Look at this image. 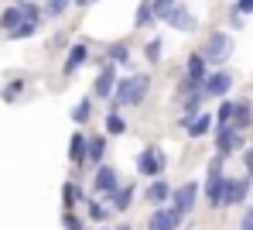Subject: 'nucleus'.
Masks as SVG:
<instances>
[{
	"label": "nucleus",
	"instance_id": "f257e3e1",
	"mask_svg": "<svg viewBox=\"0 0 253 230\" xmlns=\"http://www.w3.org/2000/svg\"><path fill=\"white\" fill-rule=\"evenodd\" d=\"M147 93H151V76L147 72L117 79L113 83V93H110V110H117V107H140L147 100Z\"/></svg>",
	"mask_w": 253,
	"mask_h": 230
},
{
	"label": "nucleus",
	"instance_id": "f03ea898",
	"mask_svg": "<svg viewBox=\"0 0 253 230\" xmlns=\"http://www.w3.org/2000/svg\"><path fill=\"white\" fill-rule=\"evenodd\" d=\"M168 169V158H165V151L158 148V144H147V148H140V155H137V172L140 175H161Z\"/></svg>",
	"mask_w": 253,
	"mask_h": 230
},
{
	"label": "nucleus",
	"instance_id": "7ed1b4c3",
	"mask_svg": "<svg viewBox=\"0 0 253 230\" xmlns=\"http://www.w3.org/2000/svg\"><path fill=\"white\" fill-rule=\"evenodd\" d=\"M229 55H233V38H229L226 31L209 35V42H206V48H202V58H206V62H212V65H222Z\"/></svg>",
	"mask_w": 253,
	"mask_h": 230
},
{
	"label": "nucleus",
	"instance_id": "20e7f679",
	"mask_svg": "<svg viewBox=\"0 0 253 230\" xmlns=\"http://www.w3.org/2000/svg\"><path fill=\"white\" fill-rule=\"evenodd\" d=\"M195 199H199V185L195 182H185L178 189H171V206H174L178 217H188L195 210Z\"/></svg>",
	"mask_w": 253,
	"mask_h": 230
},
{
	"label": "nucleus",
	"instance_id": "39448f33",
	"mask_svg": "<svg viewBox=\"0 0 253 230\" xmlns=\"http://www.w3.org/2000/svg\"><path fill=\"white\" fill-rule=\"evenodd\" d=\"M161 21H165L168 28H174V31H195V24H199V21H195V14H192L185 3H178V0L168 7V14H165Z\"/></svg>",
	"mask_w": 253,
	"mask_h": 230
},
{
	"label": "nucleus",
	"instance_id": "423d86ee",
	"mask_svg": "<svg viewBox=\"0 0 253 230\" xmlns=\"http://www.w3.org/2000/svg\"><path fill=\"white\" fill-rule=\"evenodd\" d=\"M236 148H243V131L233 127V124H219V131H215V151L219 155H233Z\"/></svg>",
	"mask_w": 253,
	"mask_h": 230
},
{
	"label": "nucleus",
	"instance_id": "0eeeda50",
	"mask_svg": "<svg viewBox=\"0 0 253 230\" xmlns=\"http://www.w3.org/2000/svg\"><path fill=\"white\" fill-rule=\"evenodd\" d=\"M117 185H120V175H117V169H110V165H103V162H99V165H96V179H92V189H96V192H103V196L110 199Z\"/></svg>",
	"mask_w": 253,
	"mask_h": 230
},
{
	"label": "nucleus",
	"instance_id": "6e6552de",
	"mask_svg": "<svg viewBox=\"0 0 253 230\" xmlns=\"http://www.w3.org/2000/svg\"><path fill=\"white\" fill-rule=\"evenodd\" d=\"M181 127H185L192 138H202V134H209V127H212V114H202V110L185 114V117H181Z\"/></svg>",
	"mask_w": 253,
	"mask_h": 230
},
{
	"label": "nucleus",
	"instance_id": "1a4fd4ad",
	"mask_svg": "<svg viewBox=\"0 0 253 230\" xmlns=\"http://www.w3.org/2000/svg\"><path fill=\"white\" fill-rule=\"evenodd\" d=\"M229 86H233V76H229L226 69H219V72H212V76H206V79H202L206 96H226V93H229Z\"/></svg>",
	"mask_w": 253,
	"mask_h": 230
},
{
	"label": "nucleus",
	"instance_id": "9d476101",
	"mask_svg": "<svg viewBox=\"0 0 253 230\" xmlns=\"http://www.w3.org/2000/svg\"><path fill=\"white\" fill-rule=\"evenodd\" d=\"M85 62H89V45H85V42H76V45L69 48V55H65V65H62V72H65V76H72L76 69H83Z\"/></svg>",
	"mask_w": 253,
	"mask_h": 230
},
{
	"label": "nucleus",
	"instance_id": "9b49d317",
	"mask_svg": "<svg viewBox=\"0 0 253 230\" xmlns=\"http://www.w3.org/2000/svg\"><path fill=\"white\" fill-rule=\"evenodd\" d=\"M113 83H117V65H113V62H106V65L99 69V76H96V86H92V93H96V96H103V100H110Z\"/></svg>",
	"mask_w": 253,
	"mask_h": 230
},
{
	"label": "nucleus",
	"instance_id": "f8f14e48",
	"mask_svg": "<svg viewBox=\"0 0 253 230\" xmlns=\"http://www.w3.org/2000/svg\"><path fill=\"white\" fill-rule=\"evenodd\" d=\"M178 224H181V217L174 213V206H161V210H154V217H151V224H147V230H178Z\"/></svg>",
	"mask_w": 253,
	"mask_h": 230
},
{
	"label": "nucleus",
	"instance_id": "ddd939ff",
	"mask_svg": "<svg viewBox=\"0 0 253 230\" xmlns=\"http://www.w3.org/2000/svg\"><path fill=\"white\" fill-rule=\"evenodd\" d=\"M144 199H147V203H154V206L168 203V199H171V185H168V179L154 175V182H151L147 189H144Z\"/></svg>",
	"mask_w": 253,
	"mask_h": 230
},
{
	"label": "nucleus",
	"instance_id": "4468645a",
	"mask_svg": "<svg viewBox=\"0 0 253 230\" xmlns=\"http://www.w3.org/2000/svg\"><path fill=\"white\" fill-rule=\"evenodd\" d=\"M103 155H106V138H99V134H96V138H85V151H83L85 165L96 169V165L103 162Z\"/></svg>",
	"mask_w": 253,
	"mask_h": 230
},
{
	"label": "nucleus",
	"instance_id": "2eb2a0df",
	"mask_svg": "<svg viewBox=\"0 0 253 230\" xmlns=\"http://www.w3.org/2000/svg\"><path fill=\"white\" fill-rule=\"evenodd\" d=\"M130 203H133V185H117L113 196H110V206L117 213H124V210H130Z\"/></svg>",
	"mask_w": 253,
	"mask_h": 230
},
{
	"label": "nucleus",
	"instance_id": "dca6fc26",
	"mask_svg": "<svg viewBox=\"0 0 253 230\" xmlns=\"http://www.w3.org/2000/svg\"><path fill=\"white\" fill-rule=\"evenodd\" d=\"M250 120H253V107H250V100H240V103H233V120H229V124L243 131V127L250 124Z\"/></svg>",
	"mask_w": 253,
	"mask_h": 230
},
{
	"label": "nucleus",
	"instance_id": "f3484780",
	"mask_svg": "<svg viewBox=\"0 0 253 230\" xmlns=\"http://www.w3.org/2000/svg\"><path fill=\"white\" fill-rule=\"evenodd\" d=\"M206 65H209V62L202 58V52H199V55H188V62H185V76L195 79V83H202V79H206Z\"/></svg>",
	"mask_w": 253,
	"mask_h": 230
},
{
	"label": "nucleus",
	"instance_id": "a211bd4d",
	"mask_svg": "<svg viewBox=\"0 0 253 230\" xmlns=\"http://www.w3.org/2000/svg\"><path fill=\"white\" fill-rule=\"evenodd\" d=\"M247 192H250V179H233V182H229V196H226V206L243 203V199H247Z\"/></svg>",
	"mask_w": 253,
	"mask_h": 230
},
{
	"label": "nucleus",
	"instance_id": "6ab92c4d",
	"mask_svg": "<svg viewBox=\"0 0 253 230\" xmlns=\"http://www.w3.org/2000/svg\"><path fill=\"white\" fill-rule=\"evenodd\" d=\"M38 24H42V21H28V17H24V21H21V24H17L14 31H7V38H10V42H21V38H35V35H38Z\"/></svg>",
	"mask_w": 253,
	"mask_h": 230
},
{
	"label": "nucleus",
	"instance_id": "aec40b11",
	"mask_svg": "<svg viewBox=\"0 0 253 230\" xmlns=\"http://www.w3.org/2000/svg\"><path fill=\"white\" fill-rule=\"evenodd\" d=\"M158 17H154V3L151 0H140V7H137V14H133V24L137 28H151Z\"/></svg>",
	"mask_w": 253,
	"mask_h": 230
},
{
	"label": "nucleus",
	"instance_id": "412c9836",
	"mask_svg": "<svg viewBox=\"0 0 253 230\" xmlns=\"http://www.w3.org/2000/svg\"><path fill=\"white\" fill-rule=\"evenodd\" d=\"M106 58H110L113 65H130V45H126V42H113L110 52H106Z\"/></svg>",
	"mask_w": 253,
	"mask_h": 230
},
{
	"label": "nucleus",
	"instance_id": "4be33fe9",
	"mask_svg": "<svg viewBox=\"0 0 253 230\" xmlns=\"http://www.w3.org/2000/svg\"><path fill=\"white\" fill-rule=\"evenodd\" d=\"M21 21H24V14H21V3L7 7V10L0 14V28H3V31H14V28H17Z\"/></svg>",
	"mask_w": 253,
	"mask_h": 230
},
{
	"label": "nucleus",
	"instance_id": "5701e85b",
	"mask_svg": "<svg viewBox=\"0 0 253 230\" xmlns=\"http://www.w3.org/2000/svg\"><path fill=\"white\" fill-rule=\"evenodd\" d=\"M83 151H85V138H83V131H76L69 138V158H72V165H83Z\"/></svg>",
	"mask_w": 253,
	"mask_h": 230
},
{
	"label": "nucleus",
	"instance_id": "b1692460",
	"mask_svg": "<svg viewBox=\"0 0 253 230\" xmlns=\"http://www.w3.org/2000/svg\"><path fill=\"white\" fill-rule=\"evenodd\" d=\"M85 199V192L79 189L76 182H65V189H62V203H65V210H72L76 203H83Z\"/></svg>",
	"mask_w": 253,
	"mask_h": 230
},
{
	"label": "nucleus",
	"instance_id": "393cba45",
	"mask_svg": "<svg viewBox=\"0 0 253 230\" xmlns=\"http://www.w3.org/2000/svg\"><path fill=\"white\" fill-rule=\"evenodd\" d=\"M89 117H92V100L83 96V100L76 103V110H72V120H76V124H85Z\"/></svg>",
	"mask_w": 253,
	"mask_h": 230
},
{
	"label": "nucleus",
	"instance_id": "a878e982",
	"mask_svg": "<svg viewBox=\"0 0 253 230\" xmlns=\"http://www.w3.org/2000/svg\"><path fill=\"white\" fill-rule=\"evenodd\" d=\"M21 93H24V79H10V83H7V86L0 90V96H3L7 103H14V100H17Z\"/></svg>",
	"mask_w": 253,
	"mask_h": 230
},
{
	"label": "nucleus",
	"instance_id": "bb28decb",
	"mask_svg": "<svg viewBox=\"0 0 253 230\" xmlns=\"http://www.w3.org/2000/svg\"><path fill=\"white\" fill-rule=\"evenodd\" d=\"M83 203H85V210H89V217H92V224H103V220L110 217V213H106V210H103V206H99V203H96L92 196H85Z\"/></svg>",
	"mask_w": 253,
	"mask_h": 230
},
{
	"label": "nucleus",
	"instance_id": "cd10ccee",
	"mask_svg": "<svg viewBox=\"0 0 253 230\" xmlns=\"http://www.w3.org/2000/svg\"><path fill=\"white\" fill-rule=\"evenodd\" d=\"M69 3H72V0H44L42 14H48V17H62V14L69 10Z\"/></svg>",
	"mask_w": 253,
	"mask_h": 230
},
{
	"label": "nucleus",
	"instance_id": "c85d7f7f",
	"mask_svg": "<svg viewBox=\"0 0 253 230\" xmlns=\"http://www.w3.org/2000/svg\"><path fill=\"white\" fill-rule=\"evenodd\" d=\"M106 131H110V134H124V131H126V120L117 114V110L106 114Z\"/></svg>",
	"mask_w": 253,
	"mask_h": 230
},
{
	"label": "nucleus",
	"instance_id": "c756f323",
	"mask_svg": "<svg viewBox=\"0 0 253 230\" xmlns=\"http://www.w3.org/2000/svg\"><path fill=\"white\" fill-rule=\"evenodd\" d=\"M144 58H147V62H161V38H151V42H147Z\"/></svg>",
	"mask_w": 253,
	"mask_h": 230
},
{
	"label": "nucleus",
	"instance_id": "7c9ffc66",
	"mask_svg": "<svg viewBox=\"0 0 253 230\" xmlns=\"http://www.w3.org/2000/svg\"><path fill=\"white\" fill-rule=\"evenodd\" d=\"M229 120H233V103L222 100V107L215 110V124H229Z\"/></svg>",
	"mask_w": 253,
	"mask_h": 230
},
{
	"label": "nucleus",
	"instance_id": "2f4dec72",
	"mask_svg": "<svg viewBox=\"0 0 253 230\" xmlns=\"http://www.w3.org/2000/svg\"><path fill=\"white\" fill-rule=\"evenodd\" d=\"M21 14H24L28 21H42V7H38V3H28V0L21 3Z\"/></svg>",
	"mask_w": 253,
	"mask_h": 230
},
{
	"label": "nucleus",
	"instance_id": "473e14b6",
	"mask_svg": "<svg viewBox=\"0 0 253 230\" xmlns=\"http://www.w3.org/2000/svg\"><path fill=\"white\" fill-rule=\"evenodd\" d=\"M62 224H65V230H85V224L72 213V210H65V217H62Z\"/></svg>",
	"mask_w": 253,
	"mask_h": 230
},
{
	"label": "nucleus",
	"instance_id": "72a5a7b5",
	"mask_svg": "<svg viewBox=\"0 0 253 230\" xmlns=\"http://www.w3.org/2000/svg\"><path fill=\"white\" fill-rule=\"evenodd\" d=\"M151 3H154V17L161 21V17L168 14V7H171V3H174V0H151Z\"/></svg>",
	"mask_w": 253,
	"mask_h": 230
},
{
	"label": "nucleus",
	"instance_id": "f704fd0d",
	"mask_svg": "<svg viewBox=\"0 0 253 230\" xmlns=\"http://www.w3.org/2000/svg\"><path fill=\"white\" fill-rule=\"evenodd\" d=\"M233 14H253V0H240Z\"/></svg>",
	"mask_w": 253,
	"mask_h": 230
},
{
	"label": "nucleus",
	"instance_id": "c9c22d12",
	"mask_svg": "<svg viewBox=\"0 0 253 230\" xmlns=\"http://www.w3.org/2000/svg\"><path fill=\"white\" fill-rule=\"evenodd\" d=\"M240 230H253V206L247 210V217H243V224H240Z\"/></svg>",
	"mask_w": 253,
	"mask_h": 230
},
{
	"label": "nucleus",
	"instance_id": "e433bc0d",
	"mask_svg": "<svg viewBox=\"0 0 253 230\" xmlns=\"http://www.w3.org/2000/svg\"><path fill=\"white\" fill-rule=\"evenodd\" d=\"M243 165H247V172L253 175V148H247V155H243Z\"/></svg>",
	"mask_w": 253,
	"mask_h": 230
},
{
	"label": "nucleus",
	"instance_id": "4c0bfd02",
	"mask_svg": "<svg viewBox=\"0 0 253 230\" xmlns=\"http://www.w3.org/2000/svg\"><path fill=\"white\" fill-rule=\"evenodd\" d=\"M72 3H79V7H85V3H92V0H72Z\"/></svg>",
	"mask_w": 253,
	"mask_h": 230
},
{
	"label": "nucleus",
	"instance_id": "58836bf2",
	"mask_svg": "<svg viewBox=\"0 0 253 230\" xmlns=\"http://www.w3.org/2000/svg\"><path fill=\"white\" fill-rule=\"evenodd\" d=\"M14 3H24V0H14Z\"/></svg>",
	"mask_w": 253,
	"mask_h": 230
},
{
	"label": "nucleus",
	"instance_id": "ea45409f",
	"mask_svg": "<svg viewBox=\"0 0 253 230\" xmlns=\"http://www.w3.org/2000/svg\"><path fill=\"white\" fill-rule=\"evenodd\" d=\"M250 179H253V175H250Z\"/></svg>",
	"mask_w": 253,
	"mask_h": 230
}]
</instances>
